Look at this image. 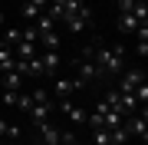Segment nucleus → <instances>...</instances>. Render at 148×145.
I'll return each instance as SVG.
<instances>
[{
  "instance_id": "nucleus-1",
  "label": "nucleus",
  "mask_w": 148,
  "mask_h": 145,
  "mask_svg": "<svg viewBox=\"0 0 148 145\" xmlns=\"http://www.w3.org/2000/svg\"><path fill=\"white\" fill-rule=\"evenodd\" d=\"M92 63H95V69H99V76H115V73L125 69V49L122 46H106V43L95 40Z\"/></svg>"
},
{
  "instance_id": "nucleus-2",
  "label": "nucleus",
  "mask_w": 148,
  "mask_h": 145,
  "mask_svg": "<svg viewBox=\"0 0 148 145\" xmlns=\"http://www.w3.org/2000/svg\"><path fill=\"white\" fill-rule=\"evenodd\" d=\"M122 125L128 129V135H132V139L148 142V112H145V106H142V112H132L125 122H122Z\"/></svg>"
},
{
  "instance_id": "nucleus-3",
  "label": "nucleus",
  "mask_w": 148,
  "mask_h": 145,
  "mask_svg": "<svg viewBox=\"0 0 148 145\" xmlns=\"http://www.w3.org/2000/svg\"><path fill=\"white\" fill-rule=\"evenodd\" d=\"M99 76V69H95V63L92 59H76V76H73V82H76V92L86 89L89 82Z\"/></svg>"
},
{
  "instance_id": "nucleus-4",
  "label": "nucleus",
  "mask_w": 148,
  "mask_h": 145,
  "mask_svg": "<svg viewBox=\"0 0 148 145\" xmlns=\"http://www.w3.org/2000/svg\"><path fill=\"white\" fill-rule=\"evenodd\" d=\"M59 109H63V115H66L73 125H82V122H86V115H89L76 99H59Z\"/></svg>"
},
{
  "instance_id": "nucleus-5",
  "label": "nucleus",
  "mask_w": 148,
  "mask_h": 145,
  "mask_svg": "<svg viewBox=\"0 0 148 145\" xmlns=\"http://www.w3.org/2000/svg\"><path fill=\"white\" fill-rule=\"evenodd\" d=\"M138 82H145V73L142 69H122V79H119V92H135Z\"/></svg>"
},
{
  "instance_id": "nucleus-6",
  "label": "nucleus",
  "mask_w": 148,
  "mask_h": 145,
  "mask_svg": "<svg viewBox=\"0 0 148 145\" xmlns=\"http://www.w3.org/2000/svg\"><path fill=\"white\" fill-rule=\"evenodd\" d=\"M40 63H43V76H56L59 73V53H56V49H43Z\"/></svg>"
},
{
  "instance_id": "nucleus-7",
  "label": "nucleus",
  "mask_w": 148,
  "mask_h": 145,
  "mask_svg": "<svg viewBox=\"0 0 148 145\" xmlns=\"http://www.w3.org/2000/svg\"><path fill=\"white\" fill-rule=\"evenodd\" d=\"M40 142L43 145H59V135H63V129H56L53 122H40Z\"/></svg>"
},
{
  "instance_id": "nucleus-8",
  "label": "nucleus",
  "mask_w": 148,
  "mask_h": 145,
  "mask_svg": "<svg viewBox=\"0 0 148 145\" xmlns=\"http://www.w3.org/2000/svg\"><path fill=\"white\" fill-rule=\"evenodd\" d=\"M27 115H30L36 125H40V122H49V115H53V102H33Z\"/></svg>"
},
{
  "instance_id": "nucleus-9",
  "label": "nucleus",
  "mask_w": 148,
  "mask_h": 145,
  "mask_svg": "<svg viewBox=\"0 0 148 145\" xmlns=\"http://www.w3.org/2000/svg\"><path fill=\"white\" fill-rule=\"evenodd\" d=\"M73 92H76V82H73V79H66V76H56V79H53V96L69 99Z\"/></svg>"
},
{
  "instance_id": "nucleus-10",
  "label": "nucleus",
  "mask_w": 148,
  "mask_h": 145,
  "mask_svg": "<svg viewBox=\"0 0 148 145\" xmlns=\"http://www.w3.org/2000/svg\"><path fill=\"white\" fill-rule=\"evenodd\" d=\"M63 27L69 33H86V30L92 27V20H86V16H63Z\"/></svg>"
},
{
  "instance_id": "nucleus-11",
  "label": "nucleus",
  "mask_w": 148,
  "mask_h": 145,
  "mask_svg": "<svg viewBox=\"0 0 148 145\" xmlns=\"http://www.w3.org/2000/svg\"><path fill=\"white\" fill-rule=\"evenodd\" d=\"M115 27H119V33H125V36H128V33H135L138 27H142V23H138V20H135L132 13H119V20H115Z\"/></svg>"
},
{
  "instance_id": "nucleus-12",
  "label": "nucleus",
  "mask_w": 148,
  "mask_h": 145,
  "mask_svg": "<svg viewBox=\"0 0 148 145\" xmlns=\"http://www.w3.org/2000/svg\"><path fill=\"white\" fill-rule=\"evenodd\" d=\"M46 3L49 0H27V3H23V16H27V20H36V16L46 10Z\"/></svg>"
},
{
  "instance_id": "nucleus-13",
  "label": "nucleus",
  "mask_w": 148,
  "mask_h": 145,
  "mask_svg": "<svg viewBox=\"0 0 148 145\" xmlns=\"http://www.w3.org/2000/svg\"><path fill=\"white\" fill-rule=\"evenodd\" d=\"M10 49H13V56H16V59H30V56H36V53H40L36 43H27V40H20V43L10 46Z\"/></svg>"
},
{
  "instance_id": "nucleus-14",
  "label": "nucleus",
  "mask_w": 148,
  "mask_h": 145,
  "mask_svg": "<svg viewBox=\"0 0 148 145\" xmlns=\"http://www.w3.org/2000/svg\"><path fill=\"white\" fill-rule=\"evenodd\" d=\"M56 23H59V20H53V16L43 10V13L36 16V23H33V27H36V33H53V30H56Z\"/></svg>"
},
{
  "instance_id": "nucleus-15",
  "label": "nucleus",
  "mask_w": 148,
  "mask_h": 145,
  "mask_svg": "<svg viewBox=\"0 0 148 145\" xmlns=\"http://www.w3.org/2000/svg\"><path fill=\"white\" fill-rule=\"evenodd\" d=\"M0 89H13V92H20V89H23V76L13 73V69L3 73V86H0Z\"/></svg>"
},
{
  "instance_id": "nucleus-16",
  "label": "nucleus",
  "mask_w": 148,
  "mask_h": 145,
  "mask_svg": "<svg viewBox=\"0 0 148 145\" xmlns=\"http://www.w3.org/2000/svg\"><path fill=\"white\" fill-rule=\"evenodd\" d=\"M109 139H112V129H106V125L92 129V145H109Z\"/></svg>"
},
{
  "instance_id": "nucleus-17",
  "label": "nucleus",
  "mask_w": 148,
  "mask_h": 145,
  "mask_svg": "<svg viewBox=\"0 0 148 145\" xmlns=\"http://www.w3.org/2000/svg\"><path fill=\"white\" fill-rule=\"evenodd\" d=\"M0 43L16 46V43H20V30H16V27H7V30H3V40H0Z\"/></svg>"
},
{
  "instance_id": "nucleus-18",
  "label": "nucleus",
  "mask_w": 148,
  "mask_h": 145,
  "mask_svg": "<svg viewBox=\"0 0 148 145\" xmlns=\"http://www.w3.org/2000/svg\"><path fill=\"white\" fill-rule=\"evenodd\" d=\"M30 99H33V102H53L49 89H33V92H30Z\"/></svg>"
},
{
  "instance_id": "nucleus-19",
  "label": "nucleus",
  "mask_w": 148,
  "mask_h": 145,
  "mask_svg": "<svg viewBox=\"0 0 148 145\" xmlns=\"http://www.w3.org/2000/svg\"><path fill=\"white\" fill-rule=\"evenodd\" d=\"M135 10V0H119V13H132Z\"/></svg>"
},
{
  "instance_id": "nucleus-20",
  "label": "nucleus",
  "mask_w": 148,
  "mask_h": 145,
  "mask_svg": "<svg viewBox=\"0 0 148 145\" xmlns=\"http://www.w3.org/2000/svg\"><path fill=\"white\" fill-rule=\"evenodd\" d=\"M7 125H10V122H7V119H0V142L7 139Z\"/></svg>"
},
{
  "instance_id": "nucleus-21",
  "label": "nucleus",
  "mask_w": 148,
  "mask_h": 145,
  "mask_svg": "<svg viewBox=\"0 0 148 145\" xmlns=\"http://www.w3.org/2000/svg\"><path fill=\"white\" fill-rule=\"evenodd\" d=\"M0 145H20V142H10V139H3V142H0Z\"/></svg>"
},
{
  "instance_id": "nucleus-22",
  "label": "nucleus",
  "mask_w": 148,
  "mask_h": 145,
  "mask_svg": "<svg viewBox=\"0 0 148 145\" xmlns=\"http://www.w3.org/2000/svg\"><path fill=\"white\" fill-rule=\"evenodd\" d=\"M66 145H82V142H76V135H73V139H69V142H66Z\"/></svg>"
},
{
  "instance_id": "nucleus-23",
  "label": "nucleus",
  "mask_w": 148,
  "mask_h": 145,
  "mask_svg": "<svg viewBox=\"0 0 148 145\" xmlns=\"http://www.w3.org/2000/svg\"><path fill=\"white\" fill-rule=\"evenodd\" d=\"M3 20H7V13H3V10H0V27H3Z\"/></svg>"
},
{
  "instance_id": "nucleus-24",
  "label": "nucleus",
  "mask_w": 148,
  "mask_h": 145,
  "mask_svg": "<svg viewBox=\"0 0 148 145\" xmlns=\"http://www.w3.org/2000/svg\"><path fill=\"white\" fill-rule=\"evenodd\" d=\"M135 3H148V0H135Z\"/></svg>"
},
{
  "instance_id": "nucleus-25",
  "label": "nucleus",
  "mask_w": 148,
  "mask_h": 145,
  "mask_svg": "<svg viewBox=\"0 0 148 145\" xmlns=\"http://www.w3.org/2000/svg\"><path fill=\"white\" fill-rule=\"evenodd\" d=\"M36 145H43V142H36Z\"/></svg>"
}]
</instances>
